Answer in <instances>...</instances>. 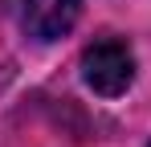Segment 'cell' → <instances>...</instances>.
<instances>
[{
	"label": "cell",
	"mask_w": 151,
	"mask_h": 147,
	"mask_svg": "<svg viewBox=\"0 0 151 147\" xmlns=\"http://www.w3.org/2000/svg\"><path fill=\"white\" fill-rule=\"evenodd\" d=\"M82 78H86V86L94 94L119 98L135 82V57H131V49L123 41L102 37V41H94V45L82 53Z\"/></svg>",
	"instance_id": "obj_1"
},
{
	"label": "cell",
	"mask_w": 151,
	"mask_h": 147,
	"mask_svg": "<svg viewBox=\"0 0 151 147\" xmlns=\"http://www.w3.org/2000/svg\"><path fill=\"white\" fill-rule=\"evenodd\" d=\"M82 17V0H25V33L37 41L65 37Z\"/></svg>",
	"instance_id": "obj_2"
},
{
	"label": "cell",
	"mask_w": 151,
	"mask_h": 147,
	"mask_svg": "<svg viewBox=\"0 0 151 147\" xmlns=\"http://www.w3.org/2000/svg\"><path fill=\"white\" fill-rule=\"evenodd\" d=\"M147 147H151V143H147Z\"/></svg>",
	"instance_id": "obj_3"
}]
</instances>
